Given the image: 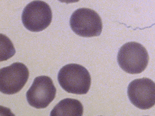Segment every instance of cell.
<instances>
[{
	"label": "cell",
	"instance_id": "obj_7",
	"mask_svg": "<svg viewBox=\"0 0 155 116\" xmlns=\"http://www.w3.org/2000/svg\"><path fill=\"white\" fill-rule=\"evenodd\" d=\"M127 93L131 103L139 108L148 109L155 105V83L149 78L131 81L128 86Z\"/></svg>",
	"mask_w": 155,
	"mask_h": 116
},
{
	"label": "cell",
	"instance_id": "obj_5",
	"mask_svg": "<svg viewBox=\"0 0 155 116\" xmlns=\"http://www.w3.org/2000/svg\"><path fill=\"white\" fill-rule=\"evenodd\" d=\"M27 67L21 62L14 63L0 70V90L5 94L12 95L19 92L28 78Z\"/></svg>",
	"mask_w": 155,
	"mask_h": 116
},
{
	"label": "cell",
	"instance_id": "obj_2",
	"mask_svg": "<svg viewBox=\"0 0 155 116\" xmlns=\"http://www.w3.org/2000/svg\"><path fill=\"white\" fill-rule=\"evenodd\" d=\"M117 61L120 67L126 72L137 74L147 67L149 56L146 49L141 44L135 42H129L120 49Z\"/></svg>",
	"mask_w": 155,
	"mask_h": 116
},
{
	"label": "cell",
	"instance_id": "obj_9",
	"mask_svg": "<svg viewBox=\"0 0 155 116\" xmlns=\"http://www.w3.org/2000/svg\"><path fill=\"white\" fill-rule=\"evenodd\" d=\"M61 2L65 3L66 4L73 3L77 2L80 0H58Z\"/></svg>",
	"mask_w": 155,
	"mask_h": 116
},
{
	"label": "cell",
	"instance_id": "obj_8",
	"mask_svg": "<svg viewBox=\"0 0 155 116\" xmlns=\"http://www.w3.org/2000/svg\"><path fill=\"white\" fill-rule=\"evenodd\" d=\"M83 108L78 100L66 98L60 101L50 112V116H82Z\"/></svg>",
	"mask_w": 155,
	"mask_h": 116
},
{
	"label": "cell",
	"instance_id": "obj_4",
	"mask_svg": "<svg viewBox=\"0 0 155 116\" xmlns=\"http://www.w3.org/2000/svg\"><path fill=\"white\" fill-rule=\"evenodd\" d=\"M52 18L51 10L45 2L35 0L28 4L22 12L21 19L24 27L33 32L41 31L48 27Z\"/></svg>",
	"mask_w": 155,
	"mask_h": 116
},
{
	"label": "cell",
	"instance_id": "obj_3",
	"mask_svg": "<svg viewBox=\"0 0 155 116\" xmlns=\"http://www.w3.org/2000/svg\"><path fill=\"white\" fill-rule=\"evenodd\" d=\"M70 24L76 34L84 37L98 36L101 33L102 25L99 15L92 9L79 8L72 14Z\"/></svg>",
	"mask_w": 155,
	"mask_h": 116
},
{
	"label": "cell",
	"instance_id": "obj_1",
	"mask_svg": "<svg viewBox=\"0 0 155 116\" xmlns=\"http://www.w3.org/2000/svg\"><path fill=\"white\" fill-rule=\"evenodd\" d=\"M57 78L62 88L68 93L86 94L90 88L91 78L88 71L78 64H70L63 67L58 73Z\"/></svg>",
	"mask_w": 155,
	"mask_h": 116
},
{
	"label": "cell",
	"instance_id": "obj_6",
	"mask_svg": "<svg viewBox=\"0 0 155 116\" xmlns=\"http://www.w3.org/2000/svg\"><path fill=\"white\" fill-rule=\"evenodd\" d=\"M56 89L51 79L46 76L35 78L26 93L27 101L31 106L37 109L47 107L55 97Z\"/></svg>",
	"mask_w": 155,
	"mask_h": 116
}]
</instances>
